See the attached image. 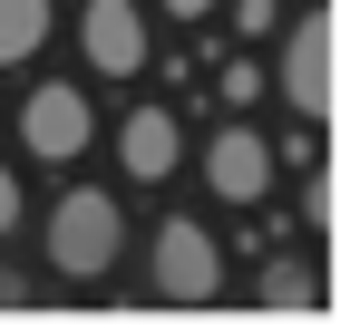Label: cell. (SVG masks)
Instances as JSON below:
<instances>
[{
  "instance_id": "obj_1",
  "label": "cell",
  "mask_w": 360,
  "mask_h": 330,
  "mask_svg": "<svg viewBox=\"0 0 360 330\" xmlns=\"http://www.w3.org/2000/svg\"><path fill=\"white\" fill-rule=\"evenodd\" d=\"M127 253V214L108 185H68L59 204H49V272L59 282H108Z\"/></svg>"
},
{
  "instance_id": "obj_2",
  "label": "cell",
  "mask_w": 360,
  "mask_h": 330,
  "mask_svg": "<svg viewBox=\"0 0 360 330\" xmlns=\"http://www.w3.org/2000/svg\"><path fill=\"white\" fill-rule=\"evenodd\" d=\"M146 272H156V301H185V311L224 301V253H214V233H205V223H185V214H166V223H156V253H146Z\"/></svg>"
},
{
  "instance_id": "obj_3",
  "label": "cell",
  "mask_w": 360,
  "mask_h": 330,
  "mask_svg": "<svg viewBox=\"0 0 360 330\" xmlns=\"http://www.w3.org/2000/svg\"><path fill=\"white\" fill-rule=\"evenodd\" d=\"M88 136H98V107H88V88L49 78V88H30V98H20V146H30L39 165L88 156Z\"/></svg>"
},
{
  "instance_id": "obj_4",
  "label": "cell",
  "mask_w": 360,
  "mask_h": 330,
  "mask_svg": "<svg viewBox=\"0 0 360 330\" xmlns=\"http://www.w3.org/2000/svg\"><path fill=\"white\" fill-rule=\"evenodd\" d=\"M78 58L108 68V78H136L146 68V10L136 0H88L78 10Z\"/></svg>"
},
{
  "instance_id": "obj_5",
  "label": "cell",
  "mask_w": 360,
  "mask_h": 330,
  "mask_svg": "<svg viewBox=\"0 0 360 330\" xmlns=\"http://www.w3.org/2000/svg\"><path fill=\"white\" fill-rule=\"evenodd\" d=\"M273 165L283 156H273L253 126H224V136L205 146V185H214L224 204H263V194H273Z\"/></svg>"
},
{
  "instance_id": "obj_6",
  "label": "cell",
  "mask_w": 360,
  "mask_h": 330,
  "mask_svg": "<svg viewBox=\"0 0 360 330\" xmlns=\"http://www.w3.org/2000/svg\"><path fill=\"white\" fill-rule=\"evenodd\" d=\"M283 98H292L302 117L331 107V20H321V10H302L292 39H283Z\"/></svg>"
},
{
  "instance_id": "obj_7",
  "label": "cell",
  "mask_w": 360,
  "mask_h": 330,
  "mask_svg": "<svg viewBox=\"0 0 360 330\" xmlns=\"http://www.w3.org/2000/svg\"><path fill=\"white\" fill-rule=\"evenodd\" d=\"M117 165L136 175V185H166V175L185 165V126H176L166 107H136V117L117 126Z\"/></svg>"
},
{
  "instance_id": "obj_8",
  "label": "cell",
  "mask_w": 360,
  "mask_h": 330,
  "mask_svg": "<svg viewBox=\"0 0 360 330\" xmlns=\"http://www.w3.org/2000/svg\"><path fill=\"white\" fill-rule=\"evenodd\" d=\"M49 0H0V68H30V58L49 49Z\"/></svg>"
},
{
  "instance_id": "obj_9",
  "label": "cell",
  "mask_w": 360,
  "mask_h": 330,
  "mask_svg": "<svg viewBox=\"0 0 360 330\" xmlns=\"http://www.w3.org/2000/svg\"><path fill=\"white\" fill-rule=\"evenodd\" d=\"M263 311H311V272L302 263H263Z\"/></svg>"
},
{
  "instance_id": "obj_10",
  "label": "cell",
  "mask_w": 360,
  "mask_h": 330,
  "mask_svg": "<svg viewBox=\"0 0 360 330\" xmlns=\"http://www.w3.org/2000/svg\"><path fill=\"white\" fill-rule=\"evenodd\" d=\"M273 20H283V0H234V29H243V39H263Z\"/></svg>"
},
{
  "instance_id": "obj_11",
  "label": "cell",
  "mask_w": 360,
  "mask_h": 330,
  "mask_svg": "<svg viewBox=\"0 0 360 330\" xmlns=\"http://www.w3.org/2000/svg\"><path fill=\"white\" fill-rule=\"evenodd\" d=\"M263 98V68H224V107H253Z\"/></svg>"
},
{
  "instance_id": "obj_12",
  "label": "cell",
  "mask_w": 360,
  "mask_h": 330,
  "mask_svg": "<svg viewBox=\"0 0 360 330\" xmlns=\"http://www.w3.org/2000/svg\"><path fill=\"white\" fill-rule=\"evenodd\" d=\"M20 223V175H10V156H0V233Z\"/></svg>"
},
{
  "instance_id": "obj_13",
  "label": "cell",
  "mask_w": 360,
  "mask_h": 330,
  "mask_svg": "<svg viewBox=\"0 0 360 330\" xmlns=\"http://www.w3.org/2000/svg\"><path fill=\"white\" fill-rule=\"evenodd\" d=\"M0 311H30V282L10 272V263H0Z\"/></svg>"
},
{
  "instance_id": "obj_14",
  "label": "cell",
  "mask_w": 360,
  "mask_h": 330,
  "mask_svg": "<svg viewBox=\"0 0 360 330\" xmlns=\"http://www.w3.org/2000/svg\"><path fill=\"white\" fill-rule=\"evenodd\" d=\"M224 0H166V20H214Z\"/></svg>"
}]
</instances>
